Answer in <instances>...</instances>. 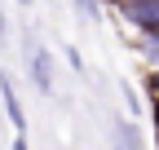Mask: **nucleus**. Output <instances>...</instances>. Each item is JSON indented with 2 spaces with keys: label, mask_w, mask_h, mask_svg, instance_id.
<instances>
[{
  "label": "nucleus",
  "mask_w": 159,
  "mask_h": 150,
  "mask_svg": "<svg viewBox=\"0 0 159 150\" xmlns=\"http://www.w3.org/2000/svg\"><path fill=\"white\" fill-rule=\"evenodd\" d=\"M119 18L146 35H159V0H119Z\"/></svg>",
  "instance_id": "nucleus-1"
},
{
  "label": "nucleus",
  "mask_w": 159,
  "mask_h": 150,
  "mask_svg": "<svg viewBox=\"0 0 159 150\" xmlns=\"http://www.w3.org/2000/svg\"><path fill=\"white\" fill-rule=\"evenodd\" d=\"M146 53H150V62H159V35H150V44H146Z\"/></svg>",
  "instance_id": "nucleus-6"
},
{
  "label": "nucleus",
  "mask_w": 159,
  "mask_h": 150,
  "mask_svg": "<svg viewBox=\"0 0 159 150\" xmlns=\"http://www.w3.org/2000/svg\"><path fill=\"white\" fill-rule=\"evenodd\" d=\"M13 150H27V141H18V146H13Z\"/></svg>",
  "instance_id": "nucleus-8"
},
{
  "label": "nucleus",
  "mask_w": 159,
  "mask_h": 150,
  "mask_svg": "<svg viewBox=\"0 0 159 150\" xmlns=\"http://www.w3.org/2000/svg\"><path fill=\"white\" fill-rule=\"evenodd\" d=\"M31 80H35L40 93H49V88H53V53H44V49H35V53H31Z\"/></svg>",
  "instance_id": "nucleus-2"
},
{
  "label": "nucleus",
  "mask_w": 159,
  "mask_h": 150,
  "mask_svg": "<svg viewBox=\"0 0 159 150\" xmlns=\"http://www.w3.org/2000/svg\"><path fill=\"white\" fill-rule=\"evenodd\" d=\"M22 5H31V0H22Z\"/></svg>",
  "instance_id": "nucleus-9"
},
{
  "label": "nucleus",
  "mask_w": 159,
  "mask_h": 150,
  "mask_svg": "<svg viewBox=\"0 0 159 150\" xmlns=\"http://www.w3.org/2000/svg\"><path fill=\"white\" fill-rule=\"evenodd\" d=\"M9 35V18H5V9H0V40Z\"/></svg>",
  "instance_id": "nucleus-7"
},
{
  "label": "nucleus",
  "mask_w": 159,
  "mask_h": 150,
  "mask_svg": "<svg viewBox=\"0 0 159 150\" xmlns=\"http://www.w3.org/2000/svg\"><path fill=\"white\" fill-rule=\"evenodd\" d=\"M0 93H5V110H9L13 128H18V133H27V115H22V102H18V93H13V80H9V75L0 80Z\"/></svg>",
  "instance_id": "nucleus-3"
},
{
  "label": "nucleus",
  "mask_w": 159,
  "mask_h": 150,
  "mask_svg": "<svg viewBox=\"0 0 159 150\" xmlns=\"http://www.w3.org/2000/svg\"><path fill=\"white\" fill-rule=\"evenodd\" d=\"M75 9L84 13V18H93V13H97V0H75Z\"/></svg>",
  "instance_id": "nucleus-5"
},
{
  "label": "nucleus",
  "mask_w": 159,
  "mask_h": 150,
  "mask_svg": "<svg viewBox=\"0 0 159 150\" xmlns=\"http://www.w3.org/2000/svg\"><path fill=\"white\" fill-rule=\"evenodd\" d=\"M111 146H115V150H142V137L133 133V124L115 119V124H111Z\"/></svg>",
  "instance_id": "nucleus-4"
}]
</instances>
